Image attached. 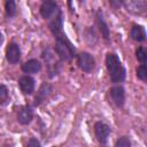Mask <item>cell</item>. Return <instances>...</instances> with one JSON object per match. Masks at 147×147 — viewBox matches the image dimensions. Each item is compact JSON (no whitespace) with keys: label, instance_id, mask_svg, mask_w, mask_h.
<instances>
[{"label":"cell","instance_id":"1","mask_svg":"<svg viewBox=\"0 0 147 147\" xmlns=\"http://www.w3.org/2000/svg\"><path fill=\"white\" fill-rule=\"evenodd\" d=\"M105 63H106V68H107L109 78L113 84H121L125 80L126 70L116 53H113V52L107 53Z\"/></svg>","mask_w":147,"mask_h":147},{"label":"cell","instance_id":"2","mask_svg":"<svg viewBox=\"0 0 147 147\" xmlns=\"http://www.w3.org/2000/svg\"><path fill=\"white\" fill-rule=\"evenodd\" d=\"M55 45H54V52L57 55L59 60L61 62H69L72 59L76 57V48L74 44L68 39L65 33H60L54 37Z\"/></svg>","mask_w":147,"mask_h":147},{"label":"cell","instance_id":"3","mask_svg":"<svg viewBox=\"0 0 147 147\" xmlns=\"http://www.w3.org/2000/svg\"><path fill=\"white\" fill-rule=\"evenodd\" d=\"M76 61H77L78 68L85 74H91L95 68V59L88 52L77 53L76 54Z\"/></svg>","mask_w":147,"mask_h":147},{"label":"cell","instance_id":"4","mask_svg":"<svg viewBox=\"0 0 147 147\" xmlns=\"http://www.w3.org/2000/svg\"><path fill=\"white\" fill-rule=\"evenodd\" d=\"M61 10L60 6L55 0H42L40 7H39V14L45 21H49L53 17H55Z\"/></svg>","mask_w":147,"mask_h":147},{"label":"cell","instance_id":"5","mask_svg":"<svg viewBox=\"0 0 147 147\" xmlns=\"http://www.w3.org/2000/svg\"><path fill=\"white\" fill-rule=\"evenodd\" d=\"M108 95L114 103L115 107L117 108H123L125 105V88L121 84H114L109 90H108Z\"/></svg>","mask_w":147,"mask_h":147},{"label":"cell","instance_id":"6","mask_svg":"<svg viewBox=\"0 0 147 147\" xmlns=\"http://www.w3.org/2000/svg\"><path fill=\"white\" fill-rule=\"evenodd\" d=\"M93 130H94V136H95V139L98 140V142L101 145H107L109 136L111 133L110 126L105 122L98 121L94 123Z\"/></svg>","mask_w":147,"mask_h":147},{"label":"cell","instance_id":"7","mask_svg":"<svg viewBox=\"0 0 147 147\" xmlns=\"http://www.w3.org/2000/svg\"><path fill=\"white\" fill-rule=\"evenodd\" d=\"M54 55H55V52H53L49 47L44 48V51L41 52V57L44 59V61L48 65V76H49V78L55 77L60 71V64H55L53 62L54 61Z\"/></svg>","mask_w":147,"mask_h":147},{"label":"cell","instance_id":"8","mask_svg":"<svg viewBox=\"0 0 147 147\" xmlns=\"http://www.w3.org/2000/svg\"><path fill=\"white\" fill-rule=\"evenodd\" d=\"M17 84H18L21 92L24 95H31V94H33V92L36 90V79L31 75L21 76L17 80Z\"/></svg>","mask_w":147,"mask_h":147},{"label":"cell","instance_id":"9","mask_svg":"<svg viewBox=\"0 0 147 147\" xmlns=\"http://www.w3.org/2000/svg\"><path fill=\"white\" fill-rule=\"evenodd\" d=\"M52 93H53V86L47 82L41 83L37 94L33 99V107H39L52 95Z\"/></svg>","mask_w":147,"mask_h":147},{"label":"cell","instance_id":"10","mask_svg":"<svg viewBox=\"0 0 147 147\" xmlns=\"http://www.w3.org/2000/svg\"><path fill=\"white\" fill-rule=\"evenodd\" d=\"M33 117H34V111H33V107L30 106V105H24V106H21L17 110V122L18 124L21 125H29L32 121H33Z\"/></svg>","mask_w":147,"mask_h":147},{"label":"cell","instance_id":"11","mask_svg":"<svg viewBox=\"0 0 147 147\" xmlns=\"http://www.w3.org/2000/svg\"><path fill=\"white\" fill-rule=\"evenodd\" d=\"M94 18H95V24H96V28L99 30V32L101 33V37L105 39V40H109L110 39V30H109V26L105 20V16H103V11L101 9H98L94 14Z\"/></svg>","mask_w":147,"mask_h":147},{"label":"cell","instance_id":"12","mask_svg":"<svg viewBox=\"0 0 147 147\" xmlns=\"http://www.w3.org/2000/svg\"><path fill=\"white\" fill-rule=\"evenodd\" d=\"M22 56L21 47L17 42L10 41L6 48V60L8 61L9 64H16L20 62Z\"/></svg>","mask_w":147,"mask_h":147},{"label":"cell","instance_id":"13","mask_svg":"<svg viewBox=\"0 0 147 147\" xmlns=\"http://www.w3.org/2000/svg\"><path fill=\"white\" fill-rule=\"evenodd\" d=\"M42 64L37 59H29L21 64V70L25 75H36L41 71Z\"/></svg>","mask_w":147,"mask_h":147},{"label":"cell","instance_id":"14","mask_svg":"<svg viewBox=\"0 0 147 147\" xmlns=\"http://www.w3.org/2000/svg\"><path fill=\"white\" fill-rule=\"evenodd\" d=\"M48 29L55 37L63 32V13L60 11L55 17L48 21Z\"/></svg>","mask_w":147,"mask_h":147},{"label":"cell","instance_id":"15","mask_svg":"<svg viewBox=\"0 0 147 147\" xmlns=\"http://www.w3.org/2000/svg\"><path fill=\"white\" fill-rule=\"evenodd\" d=\"M146 30L140 24H133L130 29V38L137 42H144L146 40Z\"/></svg>","mask_w":147,"mask_h":147},{"label":"cell","instance_id":"16","mask_svg":"<svg viewBox=\"0 0 147 147\" xmlns=\"http://www.w3.org/2000/svg\"><path fill=\"white\" fill-rule=\"evenodd\" d=\"M5 13L8 18H14L17 15V5L15 0H5Z\"/></svg>","mask_w":147,"mask_h":147},{"label":"cell","instance_id":"17","mask_svg":"<svg viewBox=\"0 0 147 147\" xmlns=\"http://www.w3.org/2000/svg\"><path fill=\"white\" fill-rule=\"evenodd\" d=\"M127 8L129 11L136 15L142 14L145 11V0H131L130 6H127Z\"/></svg>","mask_w":147,"mask_h":147},{"label":"cell","instance_id":"18","mask_svg":"<svg viewBox=\"0 0 147 147\" xmlns=\"http://www.w3.org/2000/svg\"><path fill=\"white\" fill-rule=\"evenodd\" d=\"M84 34H85V40L87 41V44L88 45H94V42L96 41V33H95V31H94V26H87L86 29H85V32H84ZM91 46V47H92Z\"/></svg>","mask_w":147,"mask_h":147},{"label":"cell","instance_id":"19","mask_svg":"<svg viewBox=\"0 0 147 147\" xmlns=\"http://www.w3.org/2000/svg\"><path fill=\"white\" fill-rule=\"evenodd\" d=\"M136 57L138 60V62L140 64H146V60H147V52L142 46H139L136 49Z\"/></svg>","mask_w":147,"mask_h":147},{"label":"cell","instance_id":"20","mask_svg":"<svg viewBox=\"0 0 147 147\" xmlns=\"http://www.w3.org/2000/svg\"><path fill=\"white\" fill-rule=\"evenodd\" d=\"M136 76L138 79H140L141 82H146L147 79V69H146V64H140L137 67L136 69Z\"/></svg>","mask_w":147,"mask_h":147},{"label":"cell","instance_id":"21","mask_svg":"<svg viewBox=\"0 0 147 147\" xmlns=\"http://www.w3.org/2000/svg\"><path fill=\"white\" fill-rule=\"evenodd\" d=\"M131 145H132V141H131L130 137H126V136L119 137V138L115 141V144H114L115 147H130Z\"/></svg>","mask_w":147,"mask_h":147},{"label":"cell","instance_id":"22","mask_svg":"<svg viewBox=\"0 0 147 147\" xmlns=\"http://www.w3.org/2000/svg\"><path fill=\"white\" fill-rule=\"evenodd\" d=\"M9 99V90L5 84H0V105H5Z\"/></svg>","mask_w":147,"mask_h":147},{"label":"cell","instance_id":"23","mask_svg":"<svg viewBox=\"0 0 147 147\" xmlns=\"http://www.w3.org/2000/svg\"><path fill=\"white\" fill-rule=\"evenodd\" d=\"M125 1L126 0H108V3L113 9H119L125 5Z\"/></svg>","mask_w":147,"mask_h":147},{"label":"cell","instance_id":"24","mask_svg":"<svg viewBox=\"0 0 147 147\" xmlns=\"http://www.w3.org/2000/svg\"><path fill=\"white\" fill-rule=\"evenodd\" d=\"M26 146H29V147H40V146H41V142H40L37 138L32 137V138H30V139H29V141H28Z\"/></svg>","mask_w":147,"mask_h":147},{"label":"cell","instance_id":"25","mask_svg":"<svg viewBox=\"0 0 147 147\" xmlns=\"http://www.w3.org/2000/svg\"><path fill=\"white\" fill-rule=\"evenodd\" d=\"M79 1L82 2V0H79ZM68 7L70 10H72V0H68Z\"/></svg>","mask_w":147,"mask_h":147},{"label":"cell","instance_id":"26","mask_svg":"<svg viewBox=\"0 0 147 147\" xmlns=\"http://www.w3.org/2000/svg\"><path fill=\"white\" fill-rule=\"evenodd\" d=\"M3 39H5V38H3V34H2V32L0 31V46L2 45V42H3Z\"/></svg>","mask_w":147,"mask_h":147}]
</instances>
